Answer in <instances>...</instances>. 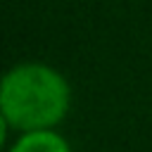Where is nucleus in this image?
I'll return each instance as SVG.
<instances>
[{
  "instance_id": "obj_2",
  "label": "nucleus",
  "mask_w": 152,
  "mask_h": 152,
  "mask_svg": "<svg viewBox=\"0 0 152 152\" xmlns=\"http://www.w3.org/2000/svg\"><path fill=\"white\" fill-rule=\"evenodd\" d=\"M12 152H71V150L62 135H57L50 128H43V131H28L24 138H19Z\"/></svg>"
},
{
  "instance_id": "obj_1",
  "label": "nucleus",
  "mask_w": 152,
  "mask_h": 152,
  "mask_svg": "<svg viewBox=\"0 0 152 152\" xmlns=\"http://www.w3.org/2000/svg\"><path fill=\"white\" fill-rule=\"evenodd\" d=\"M69 109L66 81L45 64H21L5 74L0 88L2 121L19 131L52 128Z\"/></svg>"
}]
</instances>
